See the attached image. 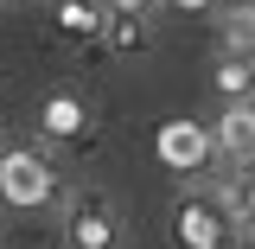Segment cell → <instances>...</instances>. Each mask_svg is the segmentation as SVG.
<instances>
[{
	"label": "cell",
	"mask_w": 255,
	"mask_h": 249,
	"mask_svg": "<svg viewBox=\"0 0 255 249\" xmlns=\"http://www.w3.org/2000/svg\"><path fill=\"white\" fill-rule=\"evenodd\" d=\"M0 198L13 211H38L58 198V179H51V160L38 147H0Z\"/></svg>",
	"instance_id": "cell-1"
},
{
	"label": "cell",
	"mask_w": 255,
	"mask_h": 249,
	"mask_svg": "<svg viewBox=\"0 0 255 249\" xmlns=\"http://www.w3.org/2000/svg\"><path fill=\"white\" fill-rule=\"evenodd\" d=\"M122 211L102 198V192H77L70 198V218H64V243L70 249H122Z\"/></svg>",
	"instance_id": "cell-2"
},
{
	"label": "cell",
	"mask_w": 255,
	"mask_h": 249,
	"mask_svg": "<svg viewBox=\"0 0 255 249\" xmlns=\"http://www.w3.org/2000/svg\"><path fill=\"white\" fill-rule=\"evenodd\" d=\"M38 128H45V141H77V134L90 128V102L77 90H51L45 109H38Z\"/></svg>",
	"instance_id": "cell-3"
},
{
	"label": "cell",
	"mask_w": 255,
	"mask_h": 249,
	"mask_svg": "<svg viewBox=\"0 0 255 249\" xmlns=\"http://www.w3.org/2000/svg\"><path fill=\"white\" fill-rule=\"evenodd\" d=\"M211 154H223L230 166H243V160L255 154V102L249 109H223L217 134H211Z\"/></svg>",
	"instance_id": "cell-4"
},
{
	"label": "cell",
	"mask_w": 255,
	"mask_h": 249,
	"mask_svg": "<svg viewBox=\"0 0 255 249\" xmlns=\"http://www.w3.org/2000/svg\"><path fill=\"white\" fill-rule=\"evenodd\" d=\"M217 96H223V109H249L255 102V58L223 51L217 58Z\"/></svg>",
	"instance_id": "cell-5"
},
{
	"label": "cell",
	"mask_w": 255,
	"mask_h": 249,
	"mask_svg": "<svg viewBox=\"0 0 255 249\" xmlns=\"http://www.w3.org/2000/svg\"><path fill=\"white\" fill-rule=\"evenodd\" d=\"M102 45H109L115 58H140V51L153 45V32H147V13H115V6H109V32H102Z\"/></svg>",
	"instance_id": "cell-6"
},
{
	"label": "cell",
	"mask_w": 255,
	"mask_h": 249,
	"mask_svg": "<svg viewBox=\"0 0 255 249\" xmlns=\"http://www.w3.org/2000/svg\"><path fill=\"white\" fill-rule=\"evenodd\" d=\"M58 32H70V38H102L109 32V6H96V0H58Z\"/></svg>",
	"instance_id": "cell-7"
},
{
	"label": "cell",
	"mask_w": 255,
	"mask_h": 249,
	"mask_svg": "<svg viewBox=\"0 0 255 249\" xmlns=\"http://www.w3.org/2000/svg\"><path fill=\"white\" fill-rule=\"evenodd\" d=\"M159 154H166V166H179V173H198L204 154H211V141L191 134V128H166V134H159Z\"/></svg>",
	"instance_id": "cell-8"
},
{
	"label": "cell",
	"mask_w": 255,
	"mask_h": 249,
	"mask_svg": "<svg viewBox=\"0 0 255 249\" xmlns=\"http://www.w3.org/2000/svg\"><path fill=\"white\" fill-rule=\"evenodd\" d=\"M223 45H230V51H243V58H255V6H236V13H230Z\"/></svg>",
	"instance_id": "cell-9"
},
{
	"label": "cell",
	"mask_w": 255,
	"mask_h": 249,
	"mask_svg": "<svg viewBox=\"0 0 255 249\" xmlns=\"http://www.w3.org/2000/svg\"><path fill=\"white\" fill-rule=\"evenodd\" d=\"M115 13H153V6H166V0H109Z\"/></svg>",
	"instance_id": "cell-10"
},
{
	"label": "cell",
	"mask_w": 255,
	"mask_h": 249,
	"mask_svg": "<svg viewBox=\"0 0 255 249\" xmlns=\"http://www.w3.org/2000/svg\"><path fill=\"white\" fill-rule=\"evenodd\" d=\"M236 230H243V237H249V243H255V198H249V205H243V211H236Z\"/></svg>",
	"instance_id": "cell-11"
},
{
	"label": "cell",
	"mask_w": 255,
	"mask_h": 249,
	"mask_svg": "<svg viewBox=\"0 0 255 249\" xmlns=\"http://www.w3.org/2000/svg\"><path fill=\"white\" fill-rule=\"evenodd\" d=\"M166 6H179V13H204V6H217V0H166Z\"/></svg>",
	"instance_id": "cell-12"
},
{
	"label": "cell",
	"mask_w": 255,
	"mask_h": 249,
	"mask_svg": "<svg viewBox=\"0 0 255 249\" xmlns=\"http://www.w3.org/2000/svg\"><path fill=\"white\" fill-rule=\"evenodd\" d=\"M236 173H243V179H249V192H255V154L243 160V166H236Z\"/></svg>",
	"instance_id": "cell-13"
},
{
	"label": "cell",
	"mask_w": 255,
	"mask_h": 249,
	"mask_svg": "<svg viewBox=\"0 0 255 249\" xmlns=\"http://www.w3.org/2000/svg\"><path fill=\"white\" fill-rule=\"evenodd\" d=\"M230 6H255V0H230Z\"/></svg>",
	"instance_id": "cell-14"
},
{
	"label": "cell",
	"mask_w": 255,
	"mask_h": 249,
	"mask_svg": "<svg viewBox=\"0 0 255 249\" xmlns=\"http://www.w3.org/2000/svg\"><path fill=\"white\" fill-rule=\"evenodd\" d=\"M0 6H13V0H0Z\"/></svg>",
	"instance_id": "cell-15"
}]
</instances>
